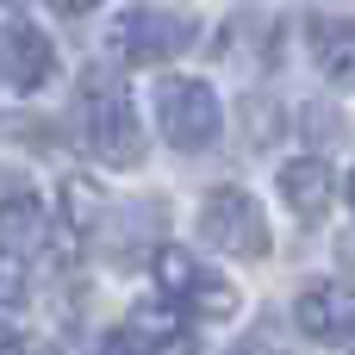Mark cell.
I'll return each mask as SVG.
<instances>
[{
    "instance_id": "1",
    "label": "cell",
    "mask_w": 355,
    "mask_h": 355,
    "mask_svg": "<svg viewBox=\"0 0 355 355\" xmlns=\"http://www.w3.org/2000/svg\"><path fill=\"white\" fill-rule=\"evenodd\" d=\"M150 275H156L162 300H175V312H193V318H231V312H237L231 281H218V275H212L206 262H193L187 250H156Z\"/></svg>"
},
{
    "instance_id": "2",
    "label": "cell",
    "mask_w": 355,
    "mask_h": 355,
    "mask_svg": "<svg viewBox=\"0 0 355 355\" xmlns=\"http://www.w3.org/2000/svg\"><path fill=\"white\" fill-rule=\"evenodd\" d=\"M200 237H206L212 250H225V256H243V262L268 256V218H262V206H256L243 187L206 193V206H200Z\"/></svg>"
},
{
    "instance_id": "3",
    "label": "cell",
    "mask_w": 355,
    "mask_h": 355,
    "mask_svg": "<svg viewBox=\"0 0 355 355\" xmlns=\"http://www.w3.org/2000/svg\"><path fill=\"white\" fill-rule=\"evenodd\" d=\"M193 37H200L193 12H168V6H131L112 25V50L131 62H168L181 50H193Z\"/></svg>"
},
{
    "instance_id": "4",
    "label": "cell",
    "mask_w": 355,
    "mask_h": 355,
    "mask_svg": "<svg viewBox=\"0 0 355 355\" xmlns=\"http://www.w3.org/2000/svg\"><path fill=\"white\" fill-rule=\"evenodd\" d=\"M156 112H162V137H168L175 150H206V144L218 137V125H225L218 94H212L206 81H162Z\"/></svg>"
},
{
    "instance_id": "5",
    "label": "cell",
    "mask_w": 355,
    "mask_h": 355,
    "mask_svg": "<svg viewBox=\"0 0 355 355\" xmlns=\"http://www.w3.org/2000/svg\"><path fill=\"white\" fill-rule=\"evenodd\" d=\"M87 144L112 168L144 162V125H137V112H131V100L119 87H87Z\"/></svg>"
},
{
    "instance_id": "6",
    "label": "cell",
    "mask_w": 355,
    "mask_h": 355,
    "mask_svg": "<svg viewBox=\"0 0 355 355\" xmlns=\"http://www.w3.org/2000/svg\"><path fill=\"white\" fill-rule=\"evenodd\" d=\"M0 75L19 87V94H37L50 75H56V50H50V37L37 31V25H6L0 31Z\"/></svg>"
},
{
    "instance_id": "7",
    "label": "cell",
    "mask_w": 355,
    "mask_h": 355,
    "mask_svg": "<svg viewBox=\"0 0 355 355\" xmlns=\"http://www.w3.org/2000/svg\"><path fill=\"white\" fill-rule=\"evenodd\" d=\"M293 318H300V331L312 343H349L355 337V293L349 287H312V293H300Z\"/></svg>"
},
{
    "instance_id": "8",
    "label": "cell",
    "mask_w": 355,
    "mask_h": 355,
    "mask_svg": "<svg viewBox=\"0 0 355 355\" xmlns=\"http://www.w3.org/2000/svg\"><path fill=\"white\" fill-rule=\"evenodd\" d=\"M331 193H337V175H331L324 156H300V162L281 168V200L293 206V218L318 225V218L331 212Z\"/></svg>"
},
{
    "instance_id": "9",
    "label": "cell",
    "mask_w": 355,
    "mask_h": 355,
    "mask_svg": "<svg viewBox=\"0 0 355 355\" xmlns=\"http://www.w3.org/2000/svg\"><path fill=\"white\" fill-rule=\"evenodd\" d=\"M312 62L331 81H355V25L349 19H312Z\"/></svg>"
},
{
    "instance_id": "10",
    "label": "cell",
    "mask_w": 355,
    "mask_h": 355,
    "mask_svg": "<svg viewBox=\"0 0 355 355\" xmlns=\"http://www.w3.org/2000/svg\"><path fill=\"white\" fill-rule=\"evenodd\" d=\"M131 337L144 343V355H193V331L181 312H162V306H144L131 318Z\"/></svg>"
},
{
    "instance_id": "11",
    "label": "cell",
    "mask_w": 355,
    "mask_h": 355,
    "mask_svg": "<svg viewBox=\"0 0 355 355\" xmlns=\"http://www.w3.org/2000/svg\"><path fill=\"white\" fill-rule=\"evenodd\" d=\"M0 250H6V256H31V250H44V206H37L31 193L0 200Z\"/></svg>"
},
{
    "instance_id": "12",
    "label": "cell",
    "mask_w": 355,
    "mask_h": 355,
    "mask_svg": "<svg viewBox=\"0 0 355 355\" xmlns=\"http://www.w3.org/2000/svg\"><path fill=\"white\" fill-rule=\"evenodd\" d=\"M243 125H250V144H268V137H281V106H268L262 94H250L243 100Z\"/></svg>"
},
{
    "instance_id": "13",
    "label": "cell",
    "mask_w": 355,
    "mask_h": 355,
    "mask_svg": "<svg viewBox=\"0 0 355 355\" xmlns=\"http://www.w3.org/2000/svg\"><path fill=\"white\" fill-rule=\"evenodd\" d=\"M306 137H312V144H337V137H343V119H337L331 106H306Z\"/></svg>"
},
{
    "instance_id": "14",
    "label": "cell",
    "mask_w": 355,
    "mask_h": 355,
    "mask_svg": "<svg viewBox=\"0 0 355 355\" xmlns=\"http://www.w3.org/2000/svg\"><path fill=\"white\" fill-rule=\"evenodd\" d=\"M0 355H56V349H50V343H37V337H6Z\"/></svg>"
},
{
    "instance_id": "15",
    "label": "cell",
    "mask_w": 355,
    "mask_h": 355,
    "mask_svg": "<svg viewBox=\"0 0 355 355\" xmlns=\"http://www.w3.org/2000/svg\"><path fill=\"white\" fill-rule=\"evenodd\" d=\"M19 293H25V287H19V275H12V262L0 256V306H12Z\"/></svg>"
},
{
    "instance_id": "16",
    "label": "cell",
    "mask_w": 355,
    "mask_h": 355,
    "mask_svg": "<svg viewBox=\"0 0 355 355\" xmlns=\"http://www.w3.org/2000/svg\"><path fill=\"white\" fill-rule=\"evenodd\" d=\"M100 355H144V343L131 337V331H119V337H106V349Z\"/></svg>"
},
{
    "instance_id": "17",
    "label": "cell",
    "mask_w": 355,
    "mask_h": 355,
    "mask_svg": "<svg viewBox=\"0 0 355 355\" xmlns=\"http://www.w3.org/2000/svg\"><path fill=\"white\" fill-rule=\"evenodd\" d=\"M50 6H56V12H94L100 0H50Z\"/></svg>"
},
{
    "instance_id": "18",
    "label": "cell",
    "mask_w": 355,
    "mask_h": 355,
    "mask_svg": "<svg viewBox=\"0 0 355 355\" xmlns=\"http://www.w3.org/2000/svg\"><path fill=\"white\" fill-rule=\"evenodd\" d=\"M343 193H349V212H355V175H349V181H343Z\"/></svg>"
},
{
    "instance_id": "19",
    "label": "cell",
    "mask_w": 355,
    "mask_h": 355,
    "mask_svg": "<svg viewBox=\"0 0 355 355\" xmlns=\"http://www.w3.org/2000/svg\"><path fill=\"white\" fill-rule=\"evenodd\" d=\"M0 6H25V0H0Z\"/></svg>"
},
{
    "instance_id": "20",
    "label": "cell",
    "mask_w": 355,
    "mask_h": 355,
    "mask_svg": "<svg viewBox=\"0 0 355 355\" xmlns=\"http://www.w3.org/2000/svg\"><path fill=\"white\" fill-rule=\"evenodd\" d=\"M349 355H355V337H349Z\"/></svg>"
},
{
    "instance_id": "21",
    "label": "cell",
    "mask_w": 355,
    "mask_h": 355,
    "mask_svg": "<svg viewBox=\"0 0 355 355\" xmlns=\"http://www.w3.org/2000/svg\"><path fill=\"white\" fill-rule=\"evenodd\" d=\"M237 355H250V349H237Z\"/></svg>"
}]
</instances>
